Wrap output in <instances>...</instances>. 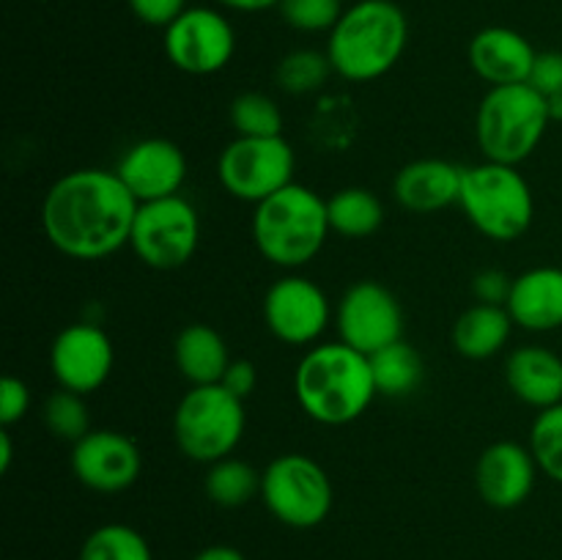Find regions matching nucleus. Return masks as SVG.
I'll list each match as a JSON object with an SVG mask.
<instances>
[{"label": "nucleus", "instance_id": "f257e3e1", "mask_svg": "<svg viewBox=\"0 0 562 560\" xmlns=\"http://www.w3.org/2000/svg\"><path fill=\"white\" fill-rule=\"evenodd\" d=\"M137 201L115 170L77 168L60 176L42 201L49 245L75 261H99L130 245Z\"/></svg>", "mask_w": 562, "mask_h": 560}, {"label": "nucleus", "instance_id": "f03ea898", "mask_svg": "<svg viewBox=\"0 0 562 560\" xmlns=\"http://www.w3.org/2000/svg\"><path fill=\"white\" fill-rule=\"evenodd\" d=\"M294 395L311 421L346 426L366 415L379 393L368 355L333 340L305 351L294 371Z\"/></svg>", "mask_w": 562, "mask_h": 560}, {"label": "nucleus", "instance_id": "7ed1b4c3", "mask_svg": "<svg viewBox=\"0 0 562 560\" xmlns=\"http://www.w3.org/2000/svg\"><path fill=\"white\" fill-rule=\"evenodd\" d=\"M409 22L393 0H357L344 9L329 31L327 58L333 71L349 82H373L387 75L404 55Z\"/></svg>", "mask_w": 562, "mask_h": 560}, {"label": "nucleus", "instance_id": "20e7f679", "mask_svg": "<svg viewBox=\"0 0 562 560\" xmlns=\"http://www.w3.org/2000/svg\"><path fill=\"white\" fill-rule=\"evenodd\" d=\"M252 242L269 264L300 269L322 253L329 236L327 201L316 190L291 181L252 209Z\"/></svg>", "mask_w": 562, "mask_h": 560}, {"label": "nucleus", "instance_id": "39448f33", "mask_svg": "<svg viewBox=\"0 0 562 560\" xmlns=\"http://www.w3.org/2000/svg\"><path fill=\"white\" fill-rule=\"evenodd\" d=\"M549 124L552 119L547 97H541L530 82L488 88L477 104L475 141L483 159L519 168L541 146Z\"/></svg>", "mask_w": 562, "mask_h": 560}, {"label": "nucleus", "instance_id": "423d86ee", "mask_svg": "<svg viewBox=\"0 0 562 560\" xmlns=\"http://www.w3.org/2000/svg\"><path fill=\"white\" fill-rule=\"evenodd\" d=\"M459 206L467 220L494 242H516L530 231L536 198L530 181L516 165L483 163L464 168Z\"/></svg>", "mask_w": 562, "mask_h": 560}, {"label": "nucleus", "instance_id": "0eeeda50", "mask_svg": "<svg viewBox=\"0 0 562 560\" xmlns=\"http://www.w3.org/2000/svg\"><path fill=\"white\" fill-rule=\"evenodd\" d=\"M245 401L223 384H198L181 395L173 415V437L181 453L198 464L228 459L245 437Z\"/></svg>", "mask_w": 562, "mask_h": 560}, {"label": "nucleus", "instance_id": "6e6552de", "mask_svg": "<svg viewBox=\"0 0 562 560\" xmlns=\"http://www.w3.org/2000/svg\"><path fill=\"white\" fill-rule=\"evenodd\" d=\"M261 500L269 514L285 527L311 530L329 516L335 503L333 481L316 459L283 453L261 472Z\"/></svg>", "mask_w": 562, "mask_h": 560}, {"label": "nucleus", "instance_id": "1a4fd4ad", "mask_svg": "<svg viewBox=\"0 0 562 560\" xmlns=\"http://www.w3.org/2000/svg\"><path fill=\"white\" fill-rule=\"evenodd\" d=\"M296 157L291 143L278 137H239L223 148L217 159L220 184L231 198L261 203L294 181Z\"/></svg>", "mask_w": 562, "mask_h": 560}, {"label": "nucleus", "instance_id": "9d476101", "mask_svg": "<svg viewBox=\"0 0 562 560\" xmlns=\"http://www.w3.org/2000/svg\"><path fill=\"white\" fill-rule=\"evenodd\" d=\"M132 250L151 269H179L201 245V214L187 198L170 195L137 206Z\"/></svg>", "mask_w": 562, "mask_h": 560}, {"label": "nucleus", "instance_id": "9b49d317", "mask_svg": "<svg viewBox=\"0 0 562 560\" xmlns=\"http://www.w3.org/2000/svg\"><path fill=\"white\" fill-rule=\"evenodd\" d=\"M165 55L184 75H217L236 53V33L228 16L209 5H187L162 36Z\"/></svg>", "mask_w": 562, "mask_h": 560}, {"label": "nucleus", "instance_id": "f8f14e48", "mask_svg": "<svg viewBox=\"0 0 562 560\" xmlns=\"http://www.w3.org/2000/svg\"><path fill=\"white\" fill-rule=\"evenodd\" d=\"M335 327L344 344L371 357L373 351L404 338V311L387 285L360 280L344 291L335 311Z\"/></svg>", "mask_w": 562, "mask_h": 560}, {"label": "nucleus", "instance_id": "ddd939ff", "mask_svg": "<svg viewBox=\"0 0 562 560\" xmlns=\"http://www.w3.org/2000/svg\"><path fill=\"white\" fill-rule=\"evenodd\" d=\"M329 300L322 285L302 275H285L263 296L269 333L289 346H316L329 327Z\"/></svg>", "mask_w": 562, "mask_h": 560}, {"label": "nucleus", "instance_id": "4468645a", "mask_svg": "<svg viewBox=\"0 0 562 560\" xmlns=\"http://www.w3.org/2000/svg\"><path fill=\"white\" fill-rule=\"evenodd\" d=\"M140 448L126 434L113 428H91L71 445V472L86 489L99 494L126 492L140 478Z\"/></svg>", "mask_w": 562, "mask_h": 560}, {"label": "nucleus", "instance_id": "2eb2a0df", "mask_svg": "<svg viewBox=\"0 0 562 560\" xmlns=\"http://www.w3.org/2000/svg\"><path fill=\"white\" fill-rule=\"evenodd\" d=\"M113 340L99 324L77 322L60 329L49 349V368L58 388L88 395L113 373Z\"/></svg>", "mask_w": 562, "mask_h": 560}, {"label": "nucleus", "instance_id": "dca6fc26", "mask_svg": "<svg viewBox=\"0 0 562 560\" xmlns=\"http://www.w3.org/2000/svg\"><path fill=\"white\" fill-rule=\"evenodd\" d=\"M538 461L530 445L499 439L488 445L475 464V486L483 503L497 511L519 508L527 503L538 481Z\"/></svg>", "mask_w": 562, "mask_h": 560}, {"label": "nucleus", "instance_id": "f3484780", "mask_svg": "<svg viewBox=\"0 0 562 560\" xmlns=\"http://www.w3.org/2000/svg\"><path fill=\"white\" fill-rule=\"evenodd\" d=\"M115 173L140 203L159 201L181 192L187 181V157L168 137H146L126 148Z\"/></svg>", "mask_w": 562, "mask_h": 560}, {"label": "nucleus", "instance_id": "a211bd4d", "mask_svg": "<svg viewBox=\"0 0 562 560\" xmlns=\"http://www.w3.org/2000/svg\"><path fill=\"white\" fill-rule=\"evenodd\" d=\"M536 58V47L514 27H483L470 42V66L492 88L530 80Z\"/></svg>", "mask_w": 562, "mask_h": 560}, {"label": "nucleus", "instance_id": "6ab92c4d", "mask_svg": "<svg viewBox=\"0 0 562 560\" xmlns=\"http://www.w3.org/2000/svg\"><path fill=\"white\" fill-rule=\"evenodd\" d=\"M464 168L448 159H415L395 173L393 195L406 212L434 214L459 203Z\"/></svg>", "mask_w": 562, "mask_h": 560}, {"label": "nucleus", "instance_id": "aec40b11", "mask_svg": "<svg viewBox=\"0 0 562 560\" xmlns=\"http://www.w3.org/2000/svg\"><path fill=\"white\" fill-rule=\"evenodd\" d=\"M516 327L527 333H552L562 327V269L532 267L514 278L505 302Z\"/></svg>", "mask_w": 562, "mask_h": 560}, {"label": "nucleus", "instance_id": "412c9836", "mask_svg": "<svg viewBox=\"0 0 562 560\" xmlns=\"http://www.w3.org/2000/svg\"><path fill=\"white\" fill-rule=\"evenodd\" d=\"M510 393L536 410L562 404V357L547 346H519L505 360Z\"/></svg>", "mask_w": 562, "mask_h": 560}, {"label": "nucleus", "instance_id": "4be33fe9", "mask_svg": "<svg viewBox=\"0 0 562 560\" xmlns=\"http://www.w3.org/2000/svg\"><path fill=\"white\" fill-rule=\"evenodd\" d=\"M173 360L181 377L198 388V384H220L223 373L228 371L231 355L225 338L212 324H187L173 340Z\"/></svg>", "mask_w": 562, "mask_h": 560}, {"label": "nucleus", "instance_id": "5701e85b", "mask_svg": "<svg viewBox=\"0 0 562 560\" xmlns=\"http://www.w3.org/2000/svg\"><path fill=\"white\" fill-rule=\"evenodd\" d=\"M510 333H514V318L508 307L475 302L456 318L450 338H453V349L467 360H488L503 351Z\"/></svg>", "mask_w": 562, "mask_h": 560}, {"label": "nucleus", "instance_id": "b1692460", "mask_svg": "<svg viewBox=\"0 0 562 560\" xmlns=\"http://www.w3.org/2000/svg\"><path fill=\"white\" fill-rule=\"evenodd\" d=\"M327 214L333 234L346 239L373 236L384 223V206L366 187H344L327 198Z\"/></svg>", "mask_w": 562, "mask_h": 560}, {"label": "nucleus", "instance_id": "393cba45", "mask_svg": "<svg viewBox=\"0 0 562 560\" xmlns=\"http://www.w3.org/2000/svg\"><path fill=\"white\" fill-rule=\"evenodd\" d=\"M368 360H371L373 384H376L379 395L401 399V395H409L412 390L420 388L423 357L417 355L415 346L406 344L404 338L384 346V349L373 351Z\"/></svg>", "mask_w": 562, "mask_h": 560}, {"label": "nucleus", "instance_id": "a878e982", "mask_svg": "<svg viewBox=\"0 0 562 560\" xmlns=\"http://www.w3.org/2000/svg\"><path fill=\"white\" fill-rule=\"evenodd\" d=\"M203 489H206V497L220 508H241L256 494H261V472L247 461L228 456L209 464Z\"/></svg>", "mask_w": 562, "mask_h": 560}, {"label": "nucleus", "instance_id": "bb28decb", "mask_svg": "<svg viewBox=\"0 0 562 560\" xmlns=\"http://www.w3.org/2000/svg\"><path fill=\"white\" fill-rule=\"evenodd\" d=\"M77 560H154L146 536L124 522H108L88 533Z\"/></svg>", "mask_w": 562, "mask_h": 560}, {"label": "nucleus", "instance_id": "cd10ccee", "mask_svg": "<svg viewBox=\"0 0 562 560\" xmlns=\"http://www.w3.org/2000/svg\"><path fill=\"white\" fill-rule=\"evenodd\" d=\"M231 126L239 137L283 135V110L261 91H245L231 102Z\"/></svg>", "mask_w": 562, "mask_h": 560}, {"label": "nucleus", "instance_id": "c85d7f7f", "mask_svg": "<svg viewBox=\"0 0 562 560\" xmlns=\"http://www.w3.org/2000/svg\"><path fill=\"white\" fill-rule=\"evenodd\" d=\"M44 426L49 434L66 443H80L88 432H91V415H88L86 395L75 393V390L58 388L47 401H44L42 412Z\"/></svg>", "mask_w": 562, "mask_h": 560}, {"label": "nucleus", "instance_id": "c756f323", "mask_svg": "<svg viewBox=\"0 0 562 560\" xmlns=\"http://www.w3.org/2000/svg\"><path fill=\"white\" fill-rule=\"evenodd\" d=\"M329 75H333V64H329L327 53H316V49H294L274 69L278 86L294 97L318 91Z\"/></svg>", "mask_w": 562, "mask_h": 560}, {"label": "nucleus", "instance_id": "7c9ffc66", "mask_svg": "<svg viewBox=\"0 0 562 560\" xmlns=\"http://www.w3.org/2000/svg\"><path fill=\"white\" fill-rule=\"evenodd\" d=\"M530 450L538 470L562 483V404L538 412L530 428Z\"/></svg>", "mask_w": 562, "mask_h": 560}, {"label": "nucleus", "instance_id": "2f4dec72", "mask_svg": "<svg viewBox=\"0 0 562 560\" xmlns=\"http://www.w3.org/2000/svg\"><path fill=\"white\" fill-rule=\"evenodd\" d=\"M280 14L291 27L302 33L333 31L335 22L344 14L340 0H283Z\"/></svg>", "mask_w": 562, "mask_h": 560}, {"label": "nucleus", "instance_id": "473e14b6", "mask_svg": "<svg viewBox=\"0 0 562 560\" xmlns=\"http://www.w3.org/2000/svg\"><path fill=\"white\" fill-rule=\"evenodd\" d=\"M31 410V390L20 377L0 379V426L11 428Z\"/></svg>", "mask_w": 562, "mask_h": 560}, {"label": "nucleus", "instance_id": "72a5a7b5", "mask_svg": "<svg viewBox=\"0 0 562 560\" xmlns=\"http://www.w3.org/2000/svg\"><path fill=\"white\" fill-rule=\"evenodd\" d=\"M527 82L547 99L562 93V53H558V49L538 53L536 66H532V75Z\"/></svg>", "mask_w": 562, "mask_h": 560}, {"label": "nucleus", "instance_id": "f704fd0d", "mask_svg": "<svg viewBox=\"0 0 562 560\" xmlns=\"http://www.w3.org/2000/svg\"><path fill=\"white\" fill-rule=\"evenodd\" d=\"M510 285H514V278H508L499 269H483V272L475 275L472 280V294H475L477 302L483 305H503L510 296Z\"/></svg>", "mask_w": 562, "mask_h": 560}, {"label": "nucleus", "instance_id": "c9c22d12", "mask_svg": "<svg viewBox=\"0 0 562 560\" xmlns=\"http://www.w3.org/2000/svg\"><path fill=\"white\" fill-rule=\"evenodd\" d=\"M126 3L137 20L151 27H168L187 9V0H126Z\"/></svg>", "mask_w": 562, "mask_h": 560}, {"label": "nucleus", "instance_id": "e433bc0d", "mask_svg": "<svg viewBox=\"0 0 562 560\" xmlns=\"http://www.w3.org/2000/svg\"><path fill=\"white\" fill-rule=\"evenodd\" d=\"M220 384H223V388L228 390V393H234L236 399L245 401L247 395H250L252 390H256V384H258L256 366H252L250 360H231L228 371L223 373V382H220Z\"/></svg>", "mask_w": 562, "mask_h": 560}, {"label": "nucleus", "instance_id": "4c0bfd02", "mask_svg": "<svg viewBox=\"0 0 562 560\" xmlns=\"http://www.w3.org/2000/svg\"><path fill=\"white\" fill-rule=\"evenodd\" d=\"M214 3H220L223 9H231V11H245V14H256V11H267V9H274L283 0H214Z\"/></svg>", "mask_w": 562, "mask_h": 560}, {"label": "nucleus", "instance_id": "58836bf2", "mask_svg": "<svg viewBox=\"0 0 562 560\" xmlns=\"http://www.w3.org/2000/svg\"><path fill=\"white\" fill-rule=\"evenodd\" d=\"M192 560H247V558L241 555V549L231 547V544H212V547H203Z\"/></svg>", "mask_w": 562, "mask_h": 560}, {"label": "nucleus", "instance_id": "ea45409f", "mask_svg": "<svg viewBox=\"0 0 562 560\" xmlns=\"http://www.w3.org/2000/svg\"><path fill=\"white\" fill-rule=\"evenodd\" d=\"M11 461H14V443H11V432L3 428L0 432V472H9L11 470Z\"/></svg>", "mask_w": 562, "mask_h": 560}, {"label": "nucleus", "instance_id": "a19ab883", "mask_svg": "<svg viewBox=\"0 0 562 560\" xmlns=\"http://www.w3.org/2000/svg\"><path fill=\"white\" fill-rule=\"evenodd\" d=\"M547 108H549V119L562 121V93H558V97H549Z\"/></svg>", "mask_w": 562, "mask_h": 560}]
</instances>
